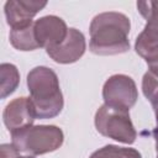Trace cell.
Instances as JSON below:
<instances>
[{"mask_svg":"<svg viewBox=\"0 0 158 158\" xmlns=\"http://www.w3.org/2000/svg\"><path fill=\"white\" fill-rule=\"evenodd\" d=\"M152 104V107H153V111H154V115H156V127L153 130V137H154V141H156V149H157V153H158V94L149 101Z\"/></svg>","mask_w":158,"mask_h":158,"instance_id":"obj_17","label":"cell"},{"mask_svg":"<svg viewBox=\"0 0 158 158\" xmlns=\"http://www.w3.org/2000/svg\"><path fill=\"white\" fill-rule=\"evenodd\" d=\"M157 158H158V154H157Z\"/></svg>","mask_w":158,"mask_h":158,"instance_id":"obj_20","label":"cell"},{"mask_svg":"<svg viewBox=\"0 0 158 158\" xmlns=\"http://www.w3.org/2000/svg\"><path fill=\"white\" fill-rule=\"evenodd\" d=\"M136 53L147 64L158 59V23L147 22L135 42Z\"/></svg>","mask_w":158,"mask_h":158,"instance_id":"obj_10","label":"cell"},{"mask_svg":"<svg viewBox=\"0 0 158 158\" xmlns=\"http://www.w3.org/2000/svg\"><path fill=\"white\" fill-rule=\"evenodd\" d=\"M147 65H148V70L149 72H152V73L158 75V59H156L154 62H152V63H149Z\"/></svg>","mask_w":158,"mask_h":158,"instance_id":"obj_18","label":"cell"},{"mask_svg":"<svg viewBox=\"0 0 158 158\" xmlns=\"http://www.w3.org/2000/svg\"><path fill=\"white\" fill-rule=\"evenodd\" d=\"M89 158H142V156L135 148L106 144L95 151Z\"/></svg>","mask_w":158,"mask_h":158,"instance_id":"obj_13","label":"cell"},{"mask_svg":"<svg viewBox=\"0 0 158 158\" xmlns=\"http://www.w3.org/2000/svg\"><path fill=\"white\" fill-rule=\"evenodd\" d=\"M86 49V42L83 32L77 28H69L67 38L57 47L47 49V54L59 64H70L79 60Z\"/></svg>","mask_w":158,"mask_h":158,"instance_id":"obj_8","label":"cell"},{"mask_svg":"<svg viewBox=\"0 0 158 158\" xmlns=\"http://www.w3.org/2000/svg\"><path fill=\"white\" fill-rule=\"evenodd\" d=\"M46 5L47 1L38 0H9L4 6L6 22L11 28L30 23Z\"/></svg>","mask_w":158,"mask_h":158,"instance_id":"obj_9","label":"cell"},{"mask_svg":"<svg viewBox=\"0 0 158 158\" xmlns=\"http://www.w3.org/2000/svg\"><path fill=\"white\" fill-rule=\"evenodd\" d=\"M20 158H33L32 156H23V157H20Z\"/></svg>","mask_w":158,"mask_h":158,"instance_id":"obj_19","label":"cell"},{"mask_svg":"<svg viewBox=\"0 0 158 158\" xmlns=\"http://www.w3.org/2000/svg\"><path fill=\"white\" fill-rule=\"evenodd\" d=\"M137 9L147 22L158 23V1H138Z\"/></svg>","mask_w":158,"mask_h":158,"instance_id":"obj_15","label":"cell"},{"mask_svg":"<svg viewBox=\"0 0 158 158\" xmlns=\"http://www.w3.org/2000/svg\"><path fill=\"white\" fill-rule=\"evenodd\" d=\"M37 118L35 106L30 98H16L10 101L2 112V121L10 132L33 125Z\"/></svg>","mask_w":158,"mask_h":158,"instance_id":"obj_7","label":"cell"},{"mask_svg":"<svg viewBox=\"0 0 158 158\" xmlns=\"http://www.w3.org/2000/svg\"><path fill=\"white\" fill-rule=\"evenodd\" d=\"M69 28L63 19L47 15L35 21V35L41 48L52 49L59 46L68 35Z\"/></svg>","mask_w":158,"mask_h":158,"instance_id":"obj_6","label":"cell"},{"mask_svg":"<svg viewBox=\"0 0 158 158\" xmlns=\"http://www.w3.org/2000/svg\"><path fill=\"white\" fill-rule=\"evenodd\" d=\"M104 104L130 111L138 99V90L135 80L125 74L111 75L102 86Z\"/></svg>","mask_w":158,"mask_h":158,"instance_id":"obj_5","label":"cell"},{"mask_svg":"<svg viewBox=\"0 0 158 158\" xmlns=\"http://www.w3.org/2000/svg\"><path fill=\"white\" fill-rule=\"evenodd\" d=\"M10 43L19 51H35L41 48L35 35V21L23 26L14 27L10 31Z\"/></svg>","mask_w":158,"mask_h":158,"instance_id":"obj_11","label":"cell"},{"mask_svg":"<svg viewBox=\"0 0 158 158\" xmlns=\"http://www.w3.org/2000/svg\"><path fill=\"white\" fill-rule=\"evenodd\" d=\"M130 19L116 11L101 12L90 23L89 48L98 56H115L130 49Z\"/></svg>","mask_w":158,"mask_h":158,"instance_id":"obj_1","label":"cell"},{"mask_svg":"<svg viewBox=\"0 0 158 158\" xmlns=\"http://www.w3.org/2000/svg\"><path fill=\"white\" fill-rule=\"evenodd\" d=\"M27 88L37 118H53L60 114L64 100L54 70L44 65L35 67L27 74Z\"/></svg>","mask_w":158,"mask_h":158,"instance_id":"obj_2","label":"cell"},{"mask_svg":"<svg viewBox=\"0 0 158 158\" xmlns=\"http://www.w3.org/2000/svg\"><path fill=\"white\" fill-rule=\"evenodd\" d=\"M11 141L20 152L40 156L57 151L63 144L64 135L54 125H31L12 131Z\"/></svg>","mask_w":158,"mask_h":158,"instance_id":"obj_3","label":"cell"},{"mask_svg":"<svg viewBox=\"0 0 158 158\" xmlns=\"http://www.w3.org/2000/svg\"><path fill=\"white\" fill-rule=\"evenodd\" d=\"M0 158H20V151L12 143H2L0 146Z\"/></svg>","mask_w":158,"mask_h":158,"instance_id":"obj_16","label":"cell"},{"mask_svg":"<svg viewBox=\"0 0 158 158\" xmlns=\"http://www.w3.org/2000/svg\"><path fill=\"white\" fill-rule=\"evenodd\" d=\"M142 91L143 95L151 101L158 94V75L152 72H146L142 78Z\"/></svg>","mask_w":158,"mask_h":158,"instance_id":"obj_14","label":"cell"},{"mask_svg":"<svg viewBox=\"0 0 158 158\" xmlns=\"http://www.w3.org/2000/svg\"><path fill=\"white\" fill-rule=\"evenodd\" d=\"M0 78H1V99H6L12 94L20 84V73L16 65L11 63H2L0 65Z\"/></svg>","mask_w":158,"mask_h":158,"instance_id":"obj_12","label":"cell"},{"mask_svg":"<svg viewBox=\"0 0 158 158\" xmlns=\"http://www.w3.org/2000/svg\"><path fill=\"white\" fill-rule=\"evenodd\" d=\"M94 122L100 135L117 142L132 144L137 138V132L130 118V112L126 110L104 104L98 109Z\"/></svg>","mask_w":158,"mask_h":158,"instance_id":"obj_4","label":"cell"}]
</instances>
